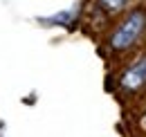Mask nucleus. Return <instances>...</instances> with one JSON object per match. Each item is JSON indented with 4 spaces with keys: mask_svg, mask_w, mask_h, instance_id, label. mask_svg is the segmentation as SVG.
<instances>
[{
    "mask_svg": "<svg viewBox=\"0 0 146 137\" xmlns=\"http://www.w3.org/2000/svg\"><path fill=\"white\" fill-rule=\"evenodd\" d=\"M142 86H146V56L139 59L135 65H130L121 74V88H126V90H139Z\"/></svg>",
    "mask_w": 146,
    "mask_h": 137,
    "instance_id": "f03ea898",
    "label": "nucleus"
},
{
    "mask_svg": "<svg viewBox=\"0 0 146 137\" xmlns=\"http://www.w3.org/2000/svg\"><path fill=\"white\" fill-rule=\"evenodd\" d=\"M144 29H146V11L144 9L130 11V14L119 23V27L112 32V36H110L112 50L124 52V50H128V47H133V45L139 41V36H142Z\"/></svg>",
    "mask_w": 146,
    "mask_h": 137,
    "instance_id": "f257e3e1",
    "label": "nucleus"
},
{
    "mask_svg": "<svg viewBox=\"0 0 146 137\" xmlns=\"http://www.w3.org/2000/svg\"><path fill=\"white\" fill-rule=\"evenodd\" d=\"M99 2H101V5H104L108 11L117 14V11H124V9H126L130 0H99Z\"/></svg>",
    "mask_w": 146,
    "mask_h": 137,
    "instance_id": "7ed1b4c3",
    "label": "nucleus"
}]
</instances>
